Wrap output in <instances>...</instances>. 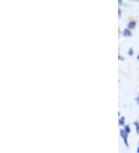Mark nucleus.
Returning <instances> with one entry per match:
<instances>
[{
	"label": "nucleus",
	"instance_id": "f257e3e1",
	"mask_svg": "<svg viewBox=\"0 0 139 153\" xmlns=\"http://www.w3.org/2000/svg\"><path fill=\"white\" fill-rule=\"evenodd\" d=\"M137 102L138 103V105H139V97H138V98H137Z\"/></svg>",
	"mask_w": 139,
	"mask_h": 153
},
{
	"label": "nucleus",
	"instance_id": "f03ea898",
	"mask_svg": "<svg viewBox=\"0 0 139 153\" xmlns=\"http://www.w3.org/2000/svg\"><path fill=\"white\" fill-rule=\"evenodd\" d=\"M138 152H139V149H138Z\"/></svg>",
	"mask_w": 139,
	"mask_h": 153
}]
</instances>
